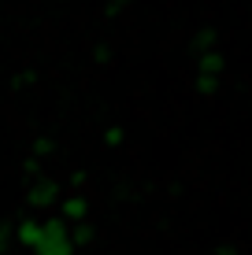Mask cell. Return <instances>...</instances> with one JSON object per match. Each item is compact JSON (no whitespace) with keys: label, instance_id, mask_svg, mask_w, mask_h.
<instances>
[{"label":"cell","instance_id":"obj_3","mask_svg":"<svg viewBox=\"0 0 252 255\" xmlns=\"http://www.w3.org/2000/svg\"><path fill=\"white\" fill-rule=\"evenodd\" d=\"M59 215L56 218H63L67 226H74V222H85L89 218V200L82 196V192H71V196H59Z\"/></svg>","mask_w":252,"mask_h":255},{"label":"cell","instance_id":"obj_4","mask_svg":"<svg viewBox=\"0 0 252 255\" xmlns=\"http://www.w3.org/2000/svg\"><path fill=\"white\" fill-rule=\"evenodd\" d=\"M223 70H227V56H223L219 48L197 52V74H215V78H223Z\"/></svg>","mask_w":252,"mask_h":255},{"label":"cell","instance_id":"obj_9","mask_svg":"<svg viewBox=\"0 0 252 255\" xmlns=\"http://www.w3.org/2000/svg\"><path fill=\"white\" fill-rule=\"evenodd\" d=\"M123 140H126L123 126H108V129H104V144H108V148H119Z\"/></svg>","mask_w":252,"mask_h":255},{"label":"cell","instance_id":"obj_7","mask_svg":"<svg viewBox=\"0 0 252 255\" xmlns=\"http://www.w3.org/2000/svg\"><path fill=\"white\" fill-rule=\"evenodd\" d=\"M215 37H219V33H215L212 26L197 30V37H193V52H208V48H215Z\"/></svg>","mask_w":252,"mask_h":255},{"label":"cell","instance_id":"obj_12","mask_svg":"<svg viewBox=\"0 0 252 255\" xmlns=\"http://www.w3.org/2000/svg\"><path fill=\"white\" fill-rule=\"evenodd\" d=\"M93 59H97V63H108V59H111V48H108V45H97V48H93Z\"/></svg>","mask_w":252,"mask_h":255},{"label":"cell","instance_id":"obj_5","mask_svg":"<svg viewBox=\"0 0 252 255\" xmlns=\"http://www.w3.org/2000/svg\"><path fill=\"white\" fill-rule=\"evenodd\" d=\"M41 237V218H22L19 226H15V241L22 244V248H33Z\"/></svg>","mask_w":252,"mask_h":255},{"label":"cell","instance_id":"obj_11","mask_svg":"<svg viewBox=\"0 0 252 255\" xmlns=\"http://www.w3.org/2000/svg\"><path fill=\"white\" fill-rule=\"evenodd\" d=\"M52 148H56V140H48V137H41V140H37V144H33V155H37V159H41V155H48V152H52Z\"/></svg>","mask_w":252,"mask_h":255},{"label":"cell","instance_id":"obj_2","mask_svg":"<svg viewBox=\"0 0 252 255\" xmlns=\"http://www.w3.org/2000/svg\"><path fill=\"white\" fill-rule=\"evenodd\" d=\"M59 196H63V189H59V181H52V178H33L30 189H26V204L33 211H52L59 204Z\"/></svg>","mask_w":252,"mask_h":255},{"label":"cell","instance_id":"obj_10","mask_svg":"<svg viewBox=\"0 0 252 255\" xmlns=\"http://www.w3.org/2000/svg\"><path fill=\"white\" fill-rule=\"evenodd\" d=\"M123 7H126V0H108L104 15H108V19H119V15H123Z\"/></svg>","mask_w":252,"mask_h":255},{"label":"cell","instance_id":"obj_8","mask_svg":"<svg viewBox=\"0 0 252 255\" xmlns=\"http://www.w3.org/2000/svg\"><path fill=\"white\" fill-rule=\"evenodd\" d=\"M215 89H219V78L215 74H197V93L201 96H215Z\"/></svg>","mask_w":252,"mask_h":255},{"label":"cell","instance_id":"obj_1","mask_svg":"<svg viewBox=\"0 0 252 255\" xmlns=\"http://www.w3.org/2000/svg\"><path fill=\"white\" fill-rule=\"evenodd\" d=\"M33 255H74V244H71V237H67L63 218L41 222V237H37V244H33Z\"/></svg>","mask_w":252,"mask_h":255},{"label":"cell","instance_id":"obj_13","mask_svg":"<svg viewBox=\"0 0 252 255\" xmlns=\"http://www.w3.org/2000/svg\"><path fill=\"white\" fill-rule=\"evenodd\" d=\"M7 244H11V230H7V226H0V255L7 252Z\"/></svg>","mask_w":252,"mask_h":255},{"label":"cell","instance_id":"obj_6","mask_svg":"<svg viewBox=\"0 0 252 255\" xmlns=\"http://www.w3.org/2000/svg\"><path fill=\"white\" fill-rule=\"evenodd\" d=\"M67 237H71L74 248H85V244L93 241V226L89 222H74V226H67Z\"/></svg>","mask_w":252,"mask_h":255}]
</instances>
